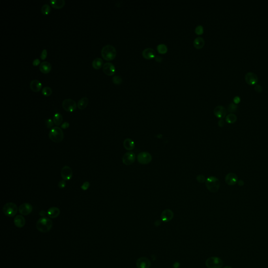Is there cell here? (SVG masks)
Returning a JSON list of instances; mask_svg holds the SVG:
<instances>
[{
    "label": "cell",
    "mask_w": 268,
    "mask_h": 268,
    "mask_svg": "<svg viewBox=\"0 0 268 268\" xmlns=\"http://www.w3.org/2000/svg\"><path fill=\"white\" fill-rule=\"evenodd\" d=\"M53 223L49 218L43 217L38 219L36 224L37 229L41 232L45 233L50 230L52 227Z\"/></svg>",
    "instance_id": "6da1fadb"
},
{
    "label": "cell",
    "mask_w": 268,
    "mask_h": 268,
    "mask_svg": "<svg viewBox=\"0 0 268 268\" xmlns=\"http://www.w3.org/2000/svg\"><path fill=\"white\" fill-rule=\"evenodd\" d=\"M117 52L115 48L110 45L104 46L101 50L102 56L105 60L111 61L115 59Z\"/></svg>",
    "instance_id": "7a4b0ae2"
},
{
    "label": "cell",
    "mask_w": 268,
    "mask_h": 268,
    "mask_svg": "<svg viewBox=\"0 0 268 268\" xmlns=\"http://www.w3.org/2000/svg\"><path fill=\"white\" fill-rule=\"evenodd\" d=\"M49 137L52 142L60 143L63 140L64 138L63 131L61 128L57 126L54 127L50 129L49 133Z\"/></svg>",
    "instance_id": "3957f363"
},
{
    "label": "cell",
    "mask_w": 268,
    "mask_h": 268,
    "mask_svg": "<svg viewBox=\"0 0 268 268\" xmlns=\"http://www.w3.org/2000/svg\"><path fill=\"white\" fill-rule=\"evenodd\" d=\"M205 185L207 190L212 193L219 191L220 187V181L219 179L214 176H211L206 179Z\"/></svg>",
    "instance_id": "277c9868"
},
{
    "label": "cell",
    "mask_w": 268,
    "mask_h": 268,
    "mask_svg": "<svg viewBox=\"0 0 268 268\" xmlns=\"http://www.w3.org/2000/svg\"><path fill=\"white\" fill-rule=\"evenodd\" d=\"M18 211V207L13 202H9L5 204L3 207V212L6 216L13 217L16 215Z\"/></svg>",
    "instance_id": "5b68a950"
},
{
    "label": "cell",
    "mask_w": 268,
    "mask_h": 268,
    "mask_svg": "<svg viewBox=\"0 0 268 268\" xmlns=\"http://www.w3.org/2000/svg\"><path fill=\"white\" fill-rule=\"evenodd\" d=\"M205 264L208 268H221L223 266V262L219 257H210L206 260Z\"/></svg>",
    "instance_id": "8992f818"
},
{
    "label": "cell",
    "mask_w": 268,
    "mask_h": 268,
    "mask_svg": "<svg viewBox=\"0 0 268 268\" xmlns=\"http://www.w3.org/2000/svg\"><path fill=\"white\" fill-rule=\"evenodd\" d=\"M77 104L73 100L66 99L62 102V107L68 112H73L77 109Z\"/></svg>",
    "instance_id": "52a82bcc"
},
{
    "label": "cell",
    "mask_w": 268,
    "mask_h": 268,
    "mask_svg": "<svg viewBox=\"0 0 268 268\" xmlns=\"http://www.w3.org/2000/svg\"><path fill=\"white\" fill-rule=\"evenodd\" d=\"M137 160L142 165H147L151 162L152 156L148 152H142L138 155Z\"/></svg>",
    "instance_id": "ba28073f"
},
{
    "label": "cell",
    "mask_w": 268,
    "mask_h": 268,
    "mask_svg": "<svg viewBox=\"0 0 268 268\" xmlns=\"http://www.w3.org/2000/svg\"><path fill=\"white\" fill-rule=\"evenodd\" d=\"M135 154L131 151H129L125 153L122 158L123 163L126 166L132 165L135 161Z\"/></svg>",
    "instance_id": "9c48e42d"
},
{
    "label": "cell",
    "mask_w": 268,
    "mask_h": 268,
    "mask_svg": "<svg viewBox=\"0 0 268 268\" xmlns=\"http://www.w3.org/2000/svg\"><path fill=\"white\" fill-rule=\"evenodd\" d=\"M33 211L32 205L28 203H23L18 207V211L22 215H28L32 213Z\"/></svg>",
    "instance_id": "30bf717a"
},
{
    "label": "cell",
    "mask_w": 268,
    "mask_h": 268,
    "mask_svg": "<svg viewBox=\"0 0 268 268\" xmlns=\"http://www.w3.org/2000/svg\"><path fill=\"white\" fill-rule=\"evenodd\" d=\"M245 78L246 82L249 85H256L258 81V76L254 72H247Z\"/></svg>",
    "instance_id": "8fae6325"
},
{
    "label": "cell",
    "mask_w": 268,
    "mask_h": 268,
    "mask_svg": "<svg viewBox=\"0 0 268 268\" xmlns=\"http://www.w3.org/2000/svg\"><path fill=\"white\" fill-rule=\"evenodd\" d=\"M137 268H149L151 266V262L146 257H141L136 261Z\"/></svg>",
    "instance_id": "7c38bea8"
},
{
    "label": "cell",
    "mask_w": 268,
    "mask_h": 268,
    "mask_svg": "<svg viewBox=\"0 0 268 268\" xmlns=\"http://www.w3.org/2000/svg\"><path fill=\"white\" fill-rule=\"evenodd\" d=\"M61 177L64 180H69L72 178L73 175L72 169L67 166H64L61 170Z\"/></svg>",
    "instance_id": "4fadbf2b"
},
{
    "label": "cell",
    "mask_w": 268,
    "mask_h": 268,
    "mask_svg": "<svg viewBox=\"0 0 268 268\" xmlns=\"http://www.w3.org/2000/svg\"><path fill=\"white\" fill-rule=\"evenodd\" d=\"M103 70L105 74L111 76L115 74L116 69L114 65L110 62H106L103 66Z\"/></svg>",
    "instance_id": "5bb4252c"
},
{
    "label": "cell",
    "mask_w": 268,
    "mask_h": 268,
    "mask_svg": "<svg viewBox=\"0 0 268 268\" xmlns=\"http://www.w3.org/2000/svg\"><path fill=\"white\" fill-rule=\"evenodd\" d=\"M174 217V212L171 210L166 209L164 210L161 214V219L163 222H169L171 221Z\"/></svg>",
    "instance_id": "9a60e30c"
},
{
    "label": "cell",
    "mask_w": 268,
    "mask_h": 268,
    "mask_svg": "<svg viewBox=\"0 0 268 268\" xmlns=\"http://www.w3.org/2000/svg\"><path fill=\"white\" fill-rule=\"evenodd\" d=\"M226 113L227 112L226 108L222 105H218L214 108V114L217 118L220 119H223L224 117H225Z\"/></svg>",
    "instance_id": "2e32d148"
},
{
    "label": "cell",
    "mask_w": 268,
    "mask_h": 268,
    "mask_svg": "<svg viewBox=\"0 0 268 268\" xmlns=\"http://www.w3.org/2000/svg\"><path fill=\"white\" fill-rule=\"evenodd\" d=\"M238 181V178L236 174L234 173L228 174L225 176V182L229 185H234Z\"/></svg>",
    "instance_id": "e0dca14e"
},
{
    "label": "cell",
    "mask_w": 268,
    "mask_h": 268,
    "mask_svg": "<svg viewBox=\"0 0 268 268\" xmlns=\"http://www.w3.org/2000/svg\"><path fill=\"white\" fill-rule=\"evenodd\" d=\"M142 54L143 57L147 60H150L152 59L155 58L156 56L155 50L151 48H148L144 50L142 52Z\"/></svg>",
    "instance_id": "ac0fdd59"
},
{
    "label": "cell",
    "mask_w": 268,
    "mask_h": 268,
    "mask_svg": "<svg viewBox=\"0 0 268 268\" xmlns=\"http://www.w3.org/2000/svg\"><path fill=\"white\" fill-rule=\"evenodd\" d=\"M30 88L35 92H39L42 88V84L37 80H34L30 83Z\"/></svg>",
    "instance_id": "d6986e66"
},
{
    "label": "cell",
    "mask_w": 268,
    "mask_h": 268,
    "mask_svg": "<svg viewBox=\"0 0 268 268\" xmlns=\"http://www.w3.org/2000/svg\"><path fill=\"white\" fill-rule=\"evenodd\" d=\"M14 223L17 227H23L26 223L25 218L22 215H17L14 219Z\"/></svg>",
    "instance_id": "ffe728a7"
},
{
    "label": "cell",
    "mask_w": 268,
    "mask_h": 268,
    "mask_svg": "<svg viewBox=\"0 0 268 268\" xmlns=\"http://www.w3.org/2000/svg\"><path fill=\"white\" fill-rule=\"evenodd\" d=\"M39 70L43 73H48L52 70V65L48 61H44L40 65Z\"/></svg>",
    "instance_id": "44dd1931"
},
{
    "label": "cell",
    "mask_w": 268,
    "mask_h": 268,
    "mask_svg": "<svg viewBox=\"0 0 268 268\" xmlns=\"http://www.w3.org/2000/svg\"><path fill=\"white\" fill-rule=\"evenodd\" d=\"M60 213V211L58 207H50L48 210L47 215L50 218L55 219L58 216Z\"/></svg>",
    "instance_id": "7402d4cb"
},
{
    "label": "cell",
    "mask_w": 268,
    "mask_h": 268,
    "mask_svg": "<svg viewBox=\"0 0 268 268\" xmlns=\"http://www.w3.org/2000/svg\"><path fill=\"white\" fill-rule=\"evenodd\" d=\"M123 146L126 150L131 151L134 149L135 145L133 140L131 139L130 138H126L124 140Z\"/></svg>",
    "instance_id": "603a6c76"
},
{
    "label": "cell",
    "mask_w": 268,
    "mask_h": 268,
    "mask_svg": "<svg viewBox=\"0 0 268 268\" xmlns=\"http://www.w3.org/2000/svg\"><path fill=\"white\" fill-rule=\"evenodd\" d=\"M50 3L52 7L56 9H60L65 5V0H51Z\"/></svg>",
    "instance_id": "cb8c5ba5"
},
{
    "label": "cell",
    "mask_w": 268,
    "mask_h": 268,
    "mask_svg": "<svg viewBox=\"0 0 268 268\" xmlns=\"http://www.w3.org/2000/svg\"><path fill=\"white\" fill-rule=\"evenodd\" d=\"M193 44H194V47L196 49H200L204 47V44H205V41L202 37H199L194 39Z\"/></svg>",
    "instance_id": "d4e9b609"
},
{
    "label": "cell",
    "mask_w": 268,
    "mask_h": 268,
    "mask_svg": "<svg viewBox=\"0 0 268 268\" xmlns=\"http://www.w3.org/2000/svg\"><path fill=\"white\" fill-rule=\"evenodd\" d=\"M88 103H89V99H88V97H82L78 101L77 106L80 110H84L87 107Z\"/></svg>",
    "instance_id": "484cf974"
},
{
    "label": "cell",
    "mask_w": 268,
    "mask_h": 268,
    "mask_svg": "<svg viewBox=\"0 0 268 268\" xmlns=\"http://www.w3.org/2000/svg\"><path fill=\"white\" fill-rule=\"evenodd\" d=\"M103 65V61L100 58H97L92 62V67L95 69H100Z\"/></svg>",
    "instance_id": "4316f807"
},
{
    "label": "cell",
    "mask_w": 268,
    "mask_h": 268,
    "mask_svg": "<svg viewBox=\"0 0 268 268\" xmlns=\"http://www.w3.org/2000/svg\"><path fill=\"white\" fill-rule=\"evenodd\" d=\"M53 121H54V124L56 126H59L62 123L63 117H62V116L61 114L56 113L54 116Z\"/></svg>",
    "instance_id": "83f0119b"
},
{
    "label": "cell",
    "mask_w": 268,
    "mask_h": 268,
    "mask_svg": "<svg viewBox=\"0 0 268 268\" xmlns=\"http://www.w3.org/2000/svg\"><path fill=\"white\" fill-rule=\"evenodd\" d=\"M237 117L236 115L233 113H230L226 117V121L228 124H234L236 122Z\"/></svg>",
    "instance_id": "f1b7e54d"
},
{
    "label": "cell",
    "mask_w": 268,
    "mask_h": 268,
    "mask_svg": "<svg viewBox=\"0 0 268 268\" xmlns=\"http://www.w3.org/2000/svg\"><path fill=\"white\" fill-rule=\"evenodd\" d=\"M157 49L158 50V52L160 54H165L168 52V48H167V46L163 44L158 45L157 47Z\"/></svg>",
    "instance_id": "f546056e"
},
{
    "label": "cell",
    "mask_w": 268,
    "mask_h": 268,
    "mask_svg": "<svg viewBox=\"0 0 268 268\" xmlns=\"http://www.w3.org/2000/svg\"><path fill=\"white\" fill-rule=\"evenodd\" d=\"M51 11V9L50 7L48 4H44L43 7H41V12L44 15H48L50 13V12Z\"/></svg>",
    "instance_id": "4dcf8cb0"
},
{
    "label": "cell",
    "mask_w": 268,
    "mask_h": 268,
    "mask_svg": "<svg viewBox=\"0 0 268 268\" xmlns=\"http://www.w3.org/2000/svg\"><path fill=\"white\" fill-rule=\"evenodd\" d=\"M238 109V105L234 103H231L230 104L228 107V110L230 113H234L236 112Z\"/></svg>",
    "instance_id": "1f68e13d"
},
{
    "label": "cell",
    "mask_w": 268,
    "mask_h": 268,
    "mask_svg": "<svg viewBox=\"0 0 268 268\" xmlns=\"http://www.w3.org/2000/svg\"><path fill=\"white\" fill-rule=\"evenodd\" d=\"M42 94L45 97H49L50 95L52 94V89L50 87H45L42 89Z\"/></svg>",
    "instance_id": "d6a6232c"
},
{
    "label": "cell",
    "mask_w": 268,
    "mask_h": 268,
    "mask_svg": "<svg viewBox=\"0 0 268 268\" xmlns=\"http://www.w3.org/2000/svg\"><path fill=\"white\" fill-rule=\"evenodd\" d=\"M112 81H113V83L115 84L119 85V84H122L123 80H122V78L120 77V76H115L113 77Z\"/></svg>",
    "instance_id": "836d02e7"
},
{
    "label": "cell",
    "mask_w": 268,
    "mask_h": 268,
    "mask_svg": "<svg viewBox=\"0 0 268 268\" xmlns=\"http://www.w3.org/2000/svg\"><path fill=\"white\" fill-rule=\"evenodd\" d=\"M54 121H52V119L49 118L46 121V126L47 127V129H52L53 126H54Z\"/></svg>",
    "instance_id": "e575fe53"
},
{
    "label": "cell",
    "mask_w": 268,
    "mask_h": 268,
    "mask_svg": "<svg viewBox=\"0 0 268 268\" xmlns=\"http://www.w3.org/2000/svg\"><path fill=\"white\" fill-rule=\"evenodd\" d=\"M195 33H196L197 35H202L203 32H204V28H203V26H201V25H198V26L196 27L195 29Z\"/></svg>",
    "instance_id": "d590c367"
},
{
    "label": "cell",
    "mask_w": 268,
    "mask_h": 268,
    "mask_svg": "<svg viewBox=\"0 0 268 268\" xmlns=\"http://www.w3.org/2000/svg\"><path fill=\"white\" fill-rule=\"evenodd\" d=\"M196 180L198 182L202 183L205 182L206 179H205V176H203L202 174H199L196 176Z\"/></svg>",
    "instance_id": "8d00e7d4"
},
{
    "label": "cell",
    "mask_w": 268,
    "mask_h": 268,
    "mask_svg": "<svg viewBox=\"0 0 268 268\" xmlns=\"http://www.w3.org/2000/svg\"><path fill=\"white\" fill-rule=\"evenodd\" d=\"M90 186V183L88 182V181H86V182H84L83 183V184L81 185V189L84 190V191H86L89 188Z\"/></svg>",
    "instance_id": "74e56055"
},
{
    "label": "cell",
    "mask_w": 268,
    "mask_h": 268,
    "mask_svg": "<svg viewBox=\"0 0 268 268\" xmlns=\"http://www.w3.org/2000/svg\"><path fill=\"white\" fill-rule=\"evenodd\" d=\"M47 57V51L46 49H43V52H41V58L42 60H45Z\"/></svg>",
    "instance_id": "f35d334b"
},
{
    "label": "cell",
    "mask_w": 268,
    "mask_h": 268,
    "mask_svg": "<svg viewBox=\"0 0 268 268\" xmlns=\"http://www.w3.org/2000/svg\"><path fill=\"white\" fill-rule=\"evenodd\" d=\"M66 186V182L65 180H62L60 181L58 183V187L60 189H63L65 188Z\"/></svg>",
    "instance_id": "ab89813d"
},
{
    "label": "cell",
    "mask_w": 268,
    "mask_h": 268,
    "mask_svg": "<svg viewBox=\"0 0 268 268\" xmlns=\"http://www.w3.org/2000/svg\"><path fill=\"white\" fill-rule=\"evenodd\" d=\"M255 90L257 92L260 93L262 91V87L259 84H256L255 86Z\"/></svg>",
    "instance_id": "60d3db41"
},
{
    "label": "cell",
    "mask_w": 268,
    "mask_h": 268,
    "mask_svg": "<svg viewBox=\"0 0 268 268\" xmlns=\"http://www.w3.org/2000/svg\"><path fill=\"white\" fill-rule=\"evenodd\" d=\"M69 125H70V124H69V123L68 122H64L63 124L61 125V129H68V128H69Z\"/></svg>",
    "instance_id": "b9f144b4"
},
{
    "label": "cell",
    "mask_w": 268,
    "mask_h": 268,
    "mask_svg": "<svg viewBox=\"0 0 268 268\" xmlns=\"http://www.w3.org/2000/svg\"><path fill=\"white\" fill-rule=\"evenodd\" d=\"M233 101L234 103L236 104L239 103V102H240V97H239V96L235 97L233 99Z\"/></svg>",
    "instance_id": "7bdbcfd3"
},
{
    "label": "cell",
    "mask_w": 268,
    "mask_h": 268,
    "mask_svg": "<svg viewBox=\"0 0 268 268\" xmlns=\"http://www.w3.org/2000/svg\"><path fill=\"white\" fill-rule=\"evenodd\" d=\"M41 63V61L38 59H35L34 61H33V65L34 66H37L38 65Z\"/></svg>",
    "instance_id": "ee69618b"
},
{
    "label": "cell",
    "mask_w": 268,
    "mask_h": 268,
    "mask_svg": "<svg viewBox=\"0 0 268 268\" xmlns=\"http://www.w3.org/2000/svg\"><path fill=\"white\" fill-rule=\"evenodd\" d=\"M155 61H157V62H159V63L161 62L162 61V60H163L162 57L159 56H156L155 57Z\"/></svg>",
    "instance_id": "f6af8a7d"
},
{
    "label": "cell",
    "mask_w": 268,
    "mask_h": 268,
    "mask_svg": "<svg viewBox=\"0 0 268 268\" xmlns=\"http://www.w3.org/2000/svg\"><path fill=\"white\" fill-rule=\"evenodd\" d=\"M218 124H219V127H223V126L225 125V122H224V121L223 119H221L219 121Z\"/></svg>",
    "instance_id": "bcb514c9"
},
{
    "label": "cell",
    "mask_w": 268,
    "mask_h": 268,
    "mask_svg": "<svg viewBox=\"0 0 268 268\" xmlns=\"http://www.w3.org/2000/svg\"><path fill=\"white\" fill-rule=\"evenodd\" d=\"M237 183H238V184L239 185L240 187H242L244 185V181L242 180H239Z\"/></svg>",
    "instance_id": "7dc6e473"
},
{
    "label": "cell",
    "mask_w": 268,
    "mask_h": 268,
    "mask_svg": "<svg viewBox=\"0 0 268 268\" xmlns=\"http://www.w3.org/2000/svg\"><path fill=\"white\" fill-rule=\"evenodd\" d=\"M46 213L45 211H41L39 212V215H41V216H45L46 215Z\"/></svg>",
    "instance_id": "c3c4849f"
},
{
    "label": "cell",
    "mask_w": 268,
    "mask_h": 268,
    "mask_svg": "<svg viewBox=\"0 0 268 268\" xmlns=\"http://www.w3.org/2000/svg\"><path fill=\"white\" fill-rule=\"evenodd\" d=\"M180 265V264L179 262H176L175 264H174V268H178L179 267V266Z\"/></svg>",
    "instance_id": "681fc988"
},
{
    "label": "cell",
    "mask_w": 268,
    "mask_h": 268,
    "mask_svg": "<svg viewBox=\"0 0 268 268\" xmlns=\"http://www.w3.org/2000/svg\"><path fill=\"white\" fill-rule=\"evenodd\" d=\"M160 224H161V222H160V221H157L155 222V225L157 226L160 225Z\"/></svg>",
    "instance_id": "f907efd6"
},
{
    "label": "cell",
    "mask_w": 268,
    "mask_h": 268,
    "mask_svg": "<svg viewBox=\"0 0 268 268\" xmlns=\"http://www.w3.org/2000/svg\"><path fill=\"white\" fill-rule=\"evenodd\" d=\"M232 268V267H230V266H226V267H225L224 268Z\"/></svg>",
    "instance_id": "816d5d0a"
}]
</instances>
